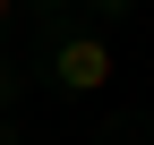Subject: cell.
<instances>
[{"mask_svg":"<svg viewBox=\"0 0 154 145\" xmlns=\"http://www.w3.org/2000/svg\"><path fill=\"white\" fill-rule=\"evenodd\" d=\"M94 9H137V0H94Z\"/></svg>","mask_w":154,"mask_h":145,"instance_id":"cell-3","label":"cell"},{"mask_svg":"<svg viewBox=\"0 0 154 145\" xmlns=\"http://www.w3.org/2000/svg\"><path fill=\"white\" fill-rule=\"evenodd\" d=\"M0 145H9V128H0Z\"/></svg>","mask_w":154,"mask_h":145,"instance_id":"cell-5","label":"cell"},{"mask_svg":"<svg viewBox=\"0 0 154 145\" xmlns=\"http://www.w3.org/2000/svg\"><path fill=\"white\" fill-rule=\"evenodd\" d=\"M9 9H17V0H0V26H9Z\"/></svg>","mask_w":154,"mask_h":145,"instance_id":"cell-4","label":"cell"},{"mask_svg":"<svg viewBox=\"0 0 154 145\" xmlns=\"http://www.w3.org/2000/svg\"><path fill=\"white\" fill-rule=\"evenodd\" d=\"M111 68H120V51L103 43V34H69L60 51H51V77H60V94H103Z\"/></svg>","mask_w":154,"mask_h":145,"instance_id":"cell-1","label":"cell"},{"mask_svg":"<svg viewBox=\"0 0 154 145\" xmlns=\"http://www.w3.org/2000/svg\"><path fill=\"white\" fill-rule=\"evenodd\" d=\"M9 94H17V77H9V68H0V102H9Z\"/></svg>","mask_w":154,"mask_h":145,"instance_id":"cell-2","label":"cell"}]
</instances>
